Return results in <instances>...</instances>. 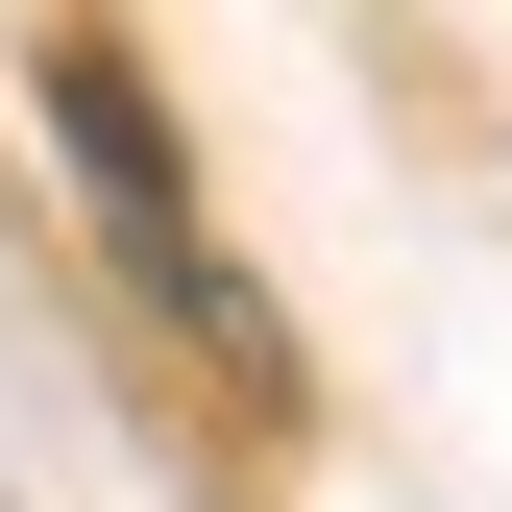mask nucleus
<instances>
[{
	"instance_id": "f257e3e1",
	"label": "nucleus",
	"mask_w": 512,
	"mask_h": 512,
	"mask_svg": "<svg viewBox=\"0 0 512 512\" xmlns=\"http://www.w3.org/2000/svg\"><path fill=\"white\" fill-rule=\"evenodd\" d=\"M49 122H74L98 220L147 244V293H171V317H244V293H220V244H196V196H171V122H147V74H122V49H49Z\"/></svg>"
}]
</instances>
